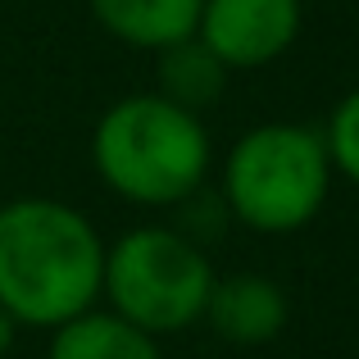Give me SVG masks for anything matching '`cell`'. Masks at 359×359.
<instances>
[{"label": "cell", "mask_w": 359, "mask_h": 359, "mask_svg": "<svg viewBox=\"0 0 359 359\" xmlns=\"http://www.w3.org/2000/svg\"><path fill=\"white\" fill-rule=\"evenodd\" d=\"M14 332H18V327H14V318H9L5 309H0V359L14 351Z\"/></svg>", "instance_id": "obj_11"}, {"label": "cell", "mask_w": 359, "mask_h": 359, "mask_svg": "<svg viewBox=\"0 0 359 359\" xmlns=\"http://www.w3.org/2000/svg\"><path fill=\"white\" fill-rule=\"evenodd\" d=\"M332 191L323 132L309 123H259L232 141L219 196L228 219L264 237H287L318 219Z\"/></svg>", "instance_id": "obj_3"}, {"label": "cell", "mask_w": 359, "mask_h": 359, "mask_svg": "<svg viewBox=\"0 0 359 359\" xmlns=\"http://www.w3.org/2000/svg\"><path fill=\"white\" fill-rule=\"evenodd\" d=\"M46 359H159V341L96 305L55 327Z\"/></svg>", "instance_id": "obj_9"}, {"label": "cell", "mask_w": 359, "mask_h": 359, "mask_svg": "<svg viewBox=\"0 0 359 359\" xmlns=\"http://www.w3.org/2000/svg\"><path fill=\"white\" fill-rule=\"evenodd\" d=\"M105 241L69 201L18 196L0 205V309L14 327L55 332L100 305Z\"/></svg>", "instance_id": "obj_1"}, {"label": "cell", "mask_w": 359, "mask_h": 359, "mask_svg": "<svg viewBox=\"0 0 359 359\" xmlns=\"http://www.w3.org/2000/svg\"><path fill=\"white\" fill-rule=\"evenodd\" d=\"M232 73L214 60V50L201 36H187L173 41L164 50H155V96L173 100L187 114H205L223 100Z\"/></svg>", "instance_id": "obj_8"}, {"label": "cell", "mask_w": 359, "mask_h": 359, "mask_svg": "<svg viewBox=\"0 0 359 359\" xmlns=\"http://www.w3.org/2000/svg\"><path fill=\"white\" fill-rule=\"evenodd\" d=\"M305 5L300 0H205L196 36L228 73L264 69L296 46Z\"/></svg>", "instance_id": "obj_5"}, {"label": "cell", "mask_w": 359, "mask_h": 359, "mask_svg": "<svg viewBox=\"0 0 359 359\" xmlns=\"http://www.w3.org/2000/svg\"><path fill=\"white\" fill-rule=\"evenodd\" d=\"M91 18L132 50H164L196 36L205 0H87Z\"/></svg>", "instance_id": "obj_7"}, {"label": "cell", "mask_w": 359, "mask_h": 359, "mask_svg": "<svg viewBox=\"0 0 359 359\" xmlns=\"http://www.w3.org/2000/svg\"><path fill=\"white\" fill-rule=\"evenodd\" d=\"M287 291L269 273H228L214 278L205 318L228 346H269L287 327Z\"/></svg>", "instance_id": "obj_6"}, {"label": "cell", "mask_w": 359, "mask_h": 359, "mask_svg": "<svg viewBox=\"0 0 359 359\" xmlns=\"http://www.w3.org/2000/svg\"><path fill=\"white\" fill-rule=\"evenodd\" d=\"M214 264L205 245L182 237L177 228L146 223L128 228L105 245L100 300L109 314L128 318L132 327L159 337L187 332L205 318V300L214 291Z\"/></svg>", "instance_id": "obj_4"}, {"label": "cell", "mask_w": 359, "mask_h": 359, "mask_svg": "<svg viewBox=\"0 0 359 359\" xmlns=\"http://www.w3.org/2000/svg\"><path fill=\"white\" fill-rule=\"evenodd\" d=\"M210 132L201 114H187L155 91L123 96L91 132V168L128 205L177 210L210 177Z\"/></svg>", "instance_id": "obj_2"}, {"label": "cell", "mask_w": 359, "mask_h": 359, "mask_svg": "<svg viewBox=\"0 0 359 359\" xmlns=\"http://www.w3.org/2000/svg\"><path fill=\"white\" fill-rule=\"evenodd\" d=\"M318 132H323V150H327V164H332V177H346V182L359 187V87H351L337 100Z\"/></svg>", "instance_id": "obj_10"}]
</instances>
